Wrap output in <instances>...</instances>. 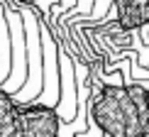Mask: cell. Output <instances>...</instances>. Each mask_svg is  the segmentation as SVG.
<instances>
[{
	"instance_id": "1",
	"label": "cell",
	"mask_w": 149,
	"mask_h": 137,
	"mask_svg": "<svg viewBox=\"0 0 149 137\" xmlns=\"http://www.w3.org/2000/svg\"><path fill=\"white\" fill-rule=\"evenodd\" d=\"M88 120L108 137H149V91L105 83L88 105Z\"/></svg>"
},
{
	"instance_id": "2",
	"label": "cell",
	"mask_w": 149,
	"mask_h": 137,
	"mask_svg": "<svg viewBox=\"0 0 149 137\" xmlns=\"http://www.w3.org/2000/svg\"><path fill=\"white\" fill-rule=\"evenodd\" d=\"M24 22V37H27V78L17 88L15 96L17 103L34 101L42 93V78H44V52H42V27L37 22V15L32 10H20Z\"/></svg>"
},
{
	"instance_id": "8",
	"label": "cell",
	"mask_w": 149,
	"mask_h": 137,
	"mask_svg": "<svg viewBox=\"0 0 149 137\" xmlns=\"http://www.w3.org/2000/svg\"><path fill=\"white\" fill-rule=\"evenodd\" d=\"M12 52H10V29L5 20V5H0V83L10 76Z\"/></svg>"
},
{
	"instance_id": "5",
	"label": "cell",
	"mask_w": 149,
	"mask_h": 137,
	"mask_svg": "<svg viewBox=\"0 0 149 137\" xmlns=\"http://www.w3.org/2000/svg\"><path fill=\"white\" fill-rule=\"evenodd\" d=\"M59 78H61V96L56 103V113L61 117V122H71L76 120V113H78L76 71H73V61L61 52H59Z\"/></svg>"
},
{
	"instance_id": "4",
	"label": "cell",
	"mask_w": 149,
	"mask_h": 137,
	"mask_svg": "<svg viewBox=\"0 0 149 137\" xmlns=\"http://www.w3.org/2000/svg\"><path fill=\"white\" fill-rule=\"evenodd\" d=\"M5 20L10 29V52H12V64H10V76L0 83V88L8 93H15L27 78V37H24V22L20 10H8L5 8Z\"/></svg>"
},
{
	"instance_id": "7",
	"label": "cell",
	"mask_w": 149,
	"mask_h": 137,
	"mask_svg": "<svg viewBox=\"0 0 149 137\" xmlns=\"http://www.w3.org/2000/svg\"><path fill=\"white\" fill-rule=\"evenodd\" d=\"M17 132V101L12 93L0 88V137H15Z\"/></svg>"
},
{
	"instance_id": "9",
	"label": "cell",
	"mask_w": 149,
	"mask_h": 137,
	"mask_svg": "<svg viewBox=\"0 0 149 137\" xmlns=\"http://www.w3.org/2000/svg\"><path fill=\"white\" fill-rule=\"evenodd\" d=\"M93 3H95V0H76V12L78 15H91Z\"/></svg>"
},
{
	"instance_id": "3",
	"label": "cell",
	"mask_w": 149,
	"mask_h": 137,
	"mask_svg": "<svg viewBox=\"0 0 149 137\" xmlns=\"http://www.w3.org/2000/svg\"><path fill=\"white\" fill-rule=\"evenodd\" d=\"M61 117L54 105L27 101L17 103V132L15 137H59Z\"/></svg>"
},
{
	"instance_id": "10",
	"label": "cell",
	"mask_w": 149,
	"mask_h": 137,
	"mask_svg": "<svg viewBox=\"0 0 149 137\" xmlns=\"http://www.w3.org/2000/svg\"><path fill=\"white\" fill-rule=\"evenodd\" d=\"M59 8L64 12H69L71 8H76V0H59Z\"/></svg>"
},
{
	"instance_id": "6",
	"label": "cell",
	"mask_w": 149,
	"mask_h": 137,
	"mask_svg": "<svg viewBox=\"0 0 149 137\" xmlns=\"http://www.w3.org/2000/svg\"><path fill=\"white\" fill-rule=\"evenodd\" d=\"M122 29H137L149 22V0H113Z\"/></svg>"
}]
</instances>
